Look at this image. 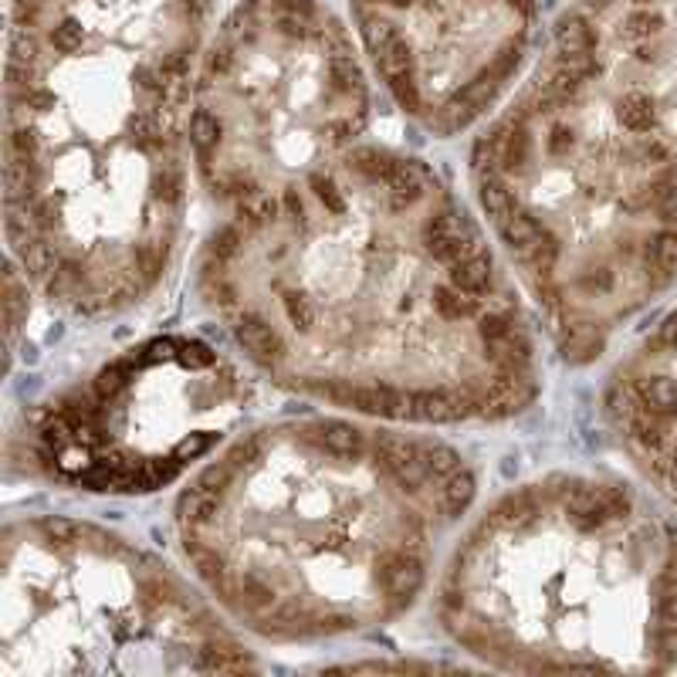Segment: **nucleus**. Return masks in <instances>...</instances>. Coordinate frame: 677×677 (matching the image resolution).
Listing matches in <instances>:
<instances>
[{
    "label": "nucleus",
    "instance_id": "1",
    "mask_svg": "<svg viewBox=\"0 0 677 677\" xmlns=\"http://www.w3.org/2000/svg\"><path fill=\"white\" fill-rule=\"evenodd\" d=\"M196 289L278 386L393 424L508 420L539 393L508 268L427 163L352 146L234 211Z\"/></svg>",
    "mask_w": 677,
    "mask_h": 677
},
{
    "label": "nucleus",
    "instance_id": "2",
    "mask_svg": "<svg viewBox=\"0 0 677 677\" xmlns=\"http://www.w3.org/2000/svg\"><path fill=\"white\" fill-rule=\"evenodd\" d=\"M211 14L214 0L11 4L8 245L65 312H126L173 264Z\"/></svg>",
    "mask_w": 677,
    "mask_h": 677
},
{
    "label": "nucleus",
    "instance_id": "3",
    "mask_svg": "<svg viewBox=\"0 0 677 677\" xmlns=\"http://www.w3.org/2000/svg\"><path fill=\"white\" fill-rule=\"evenodd\" d=\"M477 201L569 363L677 274V0L563 14L471 156Z\"/></svg>",
    "mask_w": 677,
    "mask_h": 677
},
{
    "label": "nucleus",
    "instance_id": "4",
    "mask_svg": "<svg viewBox=\"0 0 677 677\" xmlns=\"http://www.w3.org/2000/svg\"><path fill=\"white\" fill-rule=\"evenodd\" d=\"M467 461L424 433L298 417L264 424L193 477L177 542L227 620L274 644L404 617L474 501Z\"/></svg>",
    "mask_w": 677,
    "mask_h": 677
},
{
    "label": "nucleus",
    "instance_id": "5",
    "mask_svg": "<svg viewBox=\"0 0 677 677\" xmlns=\"http://www.w3.org/2000/svg\"><path fill=\"white\" fill-rule=\"evenodd\" d=\"M437 617L501 670H607L613 651L677 664V535L627 485L549 474L501 495L454 545Z\"/></svg>",
    "mask_w": 677,
    "mask_h": 677
},
{
    "label": "nucleus",
    "instance_id": "6",
    "mask_svg": "<svg viewBox=\"0 0 677 677\" xmlns=\"http://www.w3.org/2000/svg\"><path fill=\"white\" fill-rule=\"evenodd\" d=\"M258 667L217 603L109 529L21 519L4 532L0 677Z\"/></svg>",
    "mask_w": 677,
    "mask_h": 677
},
{
    "label": "nucleus",
    "instance_id": "7",
    "mask_svg": "<svg viewBox=\"0 0 677 677\" xmlns=\"http://www.w3.org/2000/svg\"><path fill=\"white\" fill-rule=\"evenodd\" d=\"M366 126V68L318 0H241L207 42L190 156L201 183L230 211L329 167Z\"/></svg>",
    "mask_w": 677,
    "mask_h": 677
},
{
    "label": "nucleus",
    "instance_id": "8",
    "mask_svg": "<svg viewBox=\"0 0 677 677\" xmlns=\"http://www.w3.org/2000/svg\"><path fill=\"white\" fill-rule=\"evenodd\" d=\"M245 404L241 370L211 342L153 336L37 404L11 448L52 485L149 495L207 458Z\"/></svg>",
    "mask_w": 677,
    "mask_h": 677
},
{
    "label": "nucleus",
    "instance_id": "9",
    "mask_svg": "<svg viewBox=\"0 0 677 677\" xmlns=\"http://www.w3.org/2000/svg\"><path fill=\"white\" fill-rule=\"evenodd\" d=\"M352 18L393 102L427 133L454 136L511 89L535 0H352Z\"/></svg>",
    "mask_w": 677,
    "mask_h": 677
},
{
    "label": "nucleus",
    "instance_id": "10",
    "mask_svg": "<svg viewBox=\"0 0 677 677\" xmlns=\"http://www.w3.org/2000/svg\"><path fill=\"white\" fill-rule=\"evenodd\" d=\"M27 282L31 278L21 271V264L14 261L8 268V282H4V295H8V349L14 352L18 346V336L21 329L27 326V312H31V302H27Z\"/></svg>",
    "mask_w": 677,
    "mask_h": 677
}]
</instances>
